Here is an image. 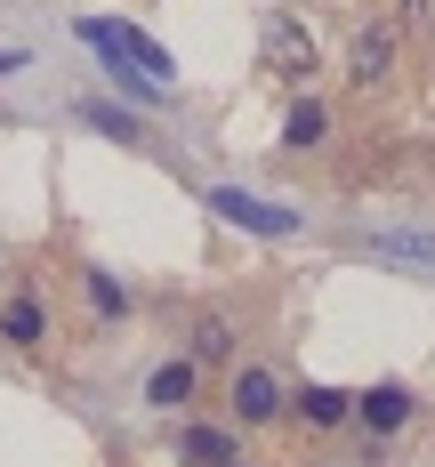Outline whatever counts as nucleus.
<instances>
[{
    "label": "nucleus",
    "mask_w": 435,
    "mask_h": 467,
    "mask_svg": "<svg viewBox=\"0 0 435 467\" xmlns=\"http://www.w3.org/2000/svg\"><path fill=\"white\" fill-rule=\"evenodd\" d=\"M81 41H89V48H113V57H121V65H138L145 81H170V73H178V65H170V57H161V48L145 41L138 25H97V16H89V25H81Z\"/></svg>",
    "instance_id": "nucleus-1"
},
{
    "label": "nucleus",
    "mask_w": 435,
    "mask_h": 467,
    "mask_svg": "<svg viewBox=\"0 0 435 467\" xmlns=\"http://www.w3.org/2000/svg\"><path fill=\"white\" fill-rule=\"evenodd\" d=\"M266 73H290V81L315 73V33L290 25V16H274V25H266Z\"/></svg>",
    "instance_id": "nucleus-2"
},
{
    "label": "nucleus",
    "mask_w": 435,
    "mask_h": 467,
    "mask_svg": "<svg viewBox=\"0 0 435 467\" xmlns=\"http://www.w3.org/2000/svg\"><path fill=\"white\" fill-rule=\"evenodd\" d=\"M274 411H283V387H274V371H266V363H242V371H234V420L266 427Z\"/></svg>",
    "instance_id": "nucleus-3"
},
{
    "label": "nucleus",
    "mask_w": 435,
    "mask_h": 467,
    "mask_svg": "<svg viewBox=\"0 0 435 467\" xmlns=\"http://www.w3.org/2000/svg\"><path fill=\"white\" fill-rule=\"evenodd\" d=\"M210 210H218V218H234V226H250V234H298V218H290V210H274V202H250V193H234V186L210 193Z\"/></svg>",
    "instance_id": "nucleus-4"
},
{
    "label": "nucleus",
    "mask_w": 435,
    "mask_h": 467,
    "mask_svg": "<svg viewBox=\"0 0 435 467\" xmlns=\"http://www.w3.org/2000/svg\"><path fill=\"white\" fill-rule=\"evenodd\" d=\"M387 65H395V25H363L355 48H347V81H355V89H371Z\"/></svg>",
    "instance_id": "nucleus-5"
},
{
    "label": "nucleus",
    "mask_w": 435,
    "mask_h": 467,
    "mask_svg": "<svg viewBox=\"0 0 435 467\" xmlns=\"http://www.w3.org/2000/svg\"><path fill=\"white\" fill-rule=\"evenodd\" d=\"M41 330H48V306L33 298V290H8V306H0V338H8V347H41Z\"/></svg>",
    "instance_id": "nucleus-6"
},
{
    "label": "nucleus",
    "mask_w": 435,
    "mask_h": 467,
    "mask_svg": "<svg viewBox=\"0 0 435 467\" xmlns=\"http://www.w3.org/2000/svg\"><path fill=\"white\" fill-rule=\"evenodd\" d=\"M355 411H363L371 435H395V427L411 420V395H403V387H371V395H355Z\"/></svg>",
    "instance_id": "nucleus-7"
},
{
    "label": "nucleus",
    "mask_w": 435,
    "mask_h": 467,
    "mask_svg": "<svg viewBox=\"0 0 435 467\" xmlns=\"http://www.w3.org/2000/svg\"><path fill=\"white\" fill-rule=\"evenodd\" d=\"M331 138V113H323V97H298L283 113V145H323Z\"/></svg>",
    "instance_id": "nucleus-8"
},
{
    "label": "nucleus",
    "mask_w": 435,
    "mask_h": 467,
    "mask_svg": "<svg viewBox=\"0 0 435 467\" xmlns=\"http://www.w3.org/2000/svg\"><path fill=\"white\" fill-rule=\"evenodd\" d=\"M355 411V395H338V387H298V420L306 427H338Z\"/></svg>",
    "instance_id": "nucleus-9"
},
{
    "label": "nucleus",
    "mask_w": 435,
    "mask_h": 467,
    "mask_svg": "<svg viewBox=\"0 0 435 467\" xmlns=\"http://www.w3.org/2000/svg\"><path fill=\"white\" fill-rule=\"evenodd\" d=\"M193 387H202V363H186V355H178V363H161V371L145 379V395H153V403H186Z\"/></svg>",
    "instance_id": "nucleus-10"
},
{
    "label": "nucleus",
    "mask_w": 435,
    "mask_h": 467,
    "mask_svg": "<svg viewBox=\"0 0 435 467\" xmlns=\"http://www.w3.org/2000/svg\"><path fill=\"white\" fill-rule=\"evenodd\" d=\"M186 460L193 467H234V435L226 427H186Z\"/></svg>",
    "instance_id": "nucleus-11"
},
{
    "label": "nucleus",
    "mask_w": 435,
    "mask_h": 467,
    "mask_svg": "<svg viewBox=\"0 0 435 467\" xmlns=\"http://www.w3.org/2000/svg\"><path fill=\"white\" fill-rule=\"evenodd\" d=\"M81 121H89V130H105V138H113V145H145L138 113H113V105H97V97H89V105H81Z\"/></svg>",
    "instance_id": "nucleus-12"
},
{
    "label": "nucleus",
    "mask_w": 435,
    "mask_h": 467,
    "mask_svg": "<svg viewBox=\"0 0 435 467\" xmlns=\"http://www.w3.org/2000/svg\"><path fill=\"white\" fill-rule=\"evenodd\" d=\"M81 290H89V306L105 315V323H121V315H129V290H121L113 275H97V266H89V275H81Z\"/></svg>",
    "instance_id": "nucleus-13"
},
{
    "label": "nucleus",
    "mask_w": 435,
    "mask_h": 467,
    "mask_svg": "<svg viewBox=\"0 0 435 467\" xmlns=\"http://www.w3.org/2000/svg\"><path fill=\"white\" fill-rule=\"evenodd\" d=\"M193 355H202V363H226V355H234V330L218 323V315H202V323H193Z\"/></svg>",
    "instance_id": "nucleus-14"
},
{
    "label": "nucleus",
    "mask_w": 435,
    "mask_h": 467,
    "mask_svg": "<svg viewBox=\"0 0 435 467\" xmlns=\"http://www.w3.org/2000/svg\"><path fill=\"white\" fill-rule=\"evenodd\" d=\"M234 467H242V460H234Z\"/></svg>",
    "instance_id": "nucleus-15"
}]
</instances>
